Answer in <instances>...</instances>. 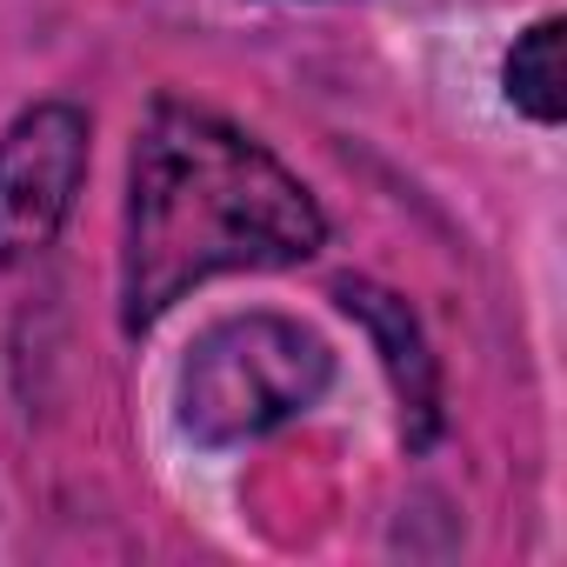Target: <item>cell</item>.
<instances>
[{
    "instance_id": "cell-1",
    "label": "cell",
    "mask_w": 567,
    "mask_h": 567,
    "mask_svg": "<svg viewBox=\"0 0 567 567\" xmlns=\"http://www.w3.org/2000/svg\"><path fill=\"white\" fill-rule=\"evenodd\" d=\"M315 194L260 141L194 101H154L127 174L121 321L141 334L214 274H267L321 254Z\"/></svg>"
},
{
    "instance_id": "cell-2",
    "label": "cell",
    "mask_w": 567,
    "mask_h": 567,
    "mask_svg": "<svg viewBox=\"0 0 567 567\" xmlns=\"http://www.w3.org/2000/svg\"><path fill=\"white\" fill-rule=\"evenodd\" d=\"M334 381V354L288 315H227L181 368V427L200 447H247L308 414Z\"/></svg>"
},
{
    "instance_id": "cell-3",
    "label": "cell",
    "mask_w": 567,
    "mask_h": 567,
    "mask_svg": "<svg viewBox=\"0 0 567 567\" xmlns=\"http://www.w3.org/2000/svg\"><path fill=\"white\" fill-rule=\"evenodd\" d=\"M87 181V114L68 101L28 107L0 141V267L34 260Z\"/></svg>"
},
{
    "instance_id": "cell-4",
    "label": "cell",
    "mask_w": 567,
    "mask_h": 567,
    "mask_svg": "<svg viewBox=\"0 0 567 567\" xmlns=\"http://www.w3.org/2000/svg\"><path fill=\"white\" fill-rule=\"evenodd\" d=\"M341 308L368 321V334L381 341V361L394 374V394H401V414H414V441H434V414H441V394H434V354L408 315V301L368 288V280H348L341 288Z\"/></svg>"
},
{
    "instance_id": "cell-5",
    "label": "cell",
    "mask_w": 567,
    "mask_h": 567,
    "mask_svg": "<svg viewBox=\"0 0 567 567\" xmlns=\"http://www.w3.org/2000/svg\"><path fill=\"white\" fill-rule=\"evenodd\" d=\"M501 81H507V101H514L527 121L554 127V121L567 114V87H560V21H554V14L534 21V28L514 41Z\"/></svg>"
}]
</instances>
